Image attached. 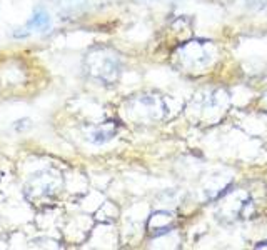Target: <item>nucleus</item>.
<instances>
[{
  "instance_id": "2",
  "label": "nucleus",
  "mask_w": 267,
  "mask_h": 250,
  "mask_svg": "<svg viewBox=\"0 0 267 250\" xmlns=\"http://www.w3.org/2000/svg\"><path fill=\"white\" fill-rule=\"evenodd\" d=\"M28 119H22V120H18V122H15V130H23V127H25V124Z\"/></svg>"
},
{
  "instance_id": "1",
  "label": "nucleus",
  "mask_w": 267,
  "mask_h": 250,
  "mask_svg": "<svg viewBox=\"0 0 267 250\" xmlns=\"http://www.w3.org/2000/svg\"><path fill=\"white\" fill-rule=\"evenodd\" d=\"M25 28H28V30H33V32H39V33L49 32L52 28L50 13L47 12L44 7H37L35 10H33L32 17L27 20Z\"/></svg>"
}]
</instances>
